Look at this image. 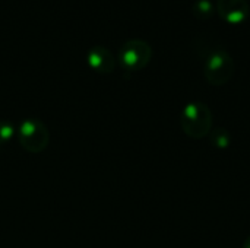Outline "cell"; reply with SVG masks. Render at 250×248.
I'll use <instances>...</instances> for the list:
<instances>
[{"label": "cell", "mask_w": 250, "mask_h": 248, "mask_svg": "<svg viewBox=\"0 0 250 248\" xmlns=\"http://www.w3.org/2000/svg\"><path fill=\"white\" fill-rule=\"evenodd\" d=\"M88 64L98 73H111L116 67L114 54L103 45H94L86 56Z\"/></svg>", "instance_id": "6"}, {"label": "cell", "mask_w": 250, "mask_h": 248, "mask_svg": "<svg viewBox=\"0 0 250 248\" xmlns=\"http://www.w3.org/2000/svg\"><path fill=\"white\" fill-rule=\"evenodd\" d=\"M217 12L229 23H242L250 15L248 0H217Z\"/></svg>", "instance_id": "5"}, {"label": "cell", "mask_w": 250, "mask_h": 248, "mask_svg": "<svg viewBox=\"0 0 250 248\" xmlns=\"http://www.w3.org/2000/svg\"><path fill=\"white\" fill-rule=\"evenodd\" d=\"M236 72V63L231 54L223 48H217L207 54L204 61V76L209 85L223 86L229 83Z\"/></svg>", "instance_id": "2"}, {"label": "cell", "mask_w": 250, "mask_h": 248, "mask_svg": "<svg viewBox=\"0 0 250 248\" xmlns=\"http://www.w3.org/2000/svg\"><path fill=\"white\" fill-rule=\"evenodd\" d=\"M152 58V47L148 41L133 38L126 42L119 50V61L120 64L130 72L141 70L149 64Z\"/></svg>", "instance_id": "4"}, {"label": "cell", "mask_w": 250, "mask_h": 248, "mask_svg": "<svg viewBox=\"0 0 250 248\" xmlns=\"http://www.w3.org/2000/svg\"><path fill=\"white\" fill-rule=\"evenodd\" d=\"M208 136H209L211 145L214 148H217V149H227L231 145V134L224 127H215V129H212Z\"/></svg>", "instance_id": "7"}, {"label": "cell", "mask_w": 250, "mask_h": 248, "mask_svg": "<svg viewBox=\"0 0 250 248\" xmlns=\"http://www.w3.org/2000/svg\"><path fill=\"white\" fill-rule=\"evenodd\" d=\"M243 248H250V235L245 240V243H243Z\"/></svg>", "instance_id": "10"}, {"label": "cell", "mask_w": 250, "mask_h": 248, "mask_svg": "<svg viewBox=\"0 0 250 248\" xmlns=\"http://www.w3.org/2000/svg\"><path fill=\"white\" fill-rule=\"evenodd\" d=\"M214 10H215V6L211 0H196L192 6V12L195 13V16L202 20L209 19Z\"/></svg>", "instance_id": "8"}, {"label": "cell", "mask_w": 250, "mask_h": 248, "mask_svg": "<svg viewBox=\"0 0 250 248\" xmlns=\"http://www.w3.org/2000/svg\"><path fill=\"white\" fill-rule=\"evenodd\" d=\"M16 137L19 145L31 153H41L50 142L48 129L38 118L23 120L16 130Z\"/></svg>", "instance_id": "3"}, {"label": "cell", "mask_w": 250, "mask_h": 248, "mask_svg": "<svg viewBox=\"0 0 250 248\" xmlns=\"http://www.w3.org/2000/svg\"><path fill=\"white\" fill-rule=\"evenodd\" d=\"M16 133L13 124L10 121L6 120H0V145H4L7 142H10V139L13 137V134Z\"/></svg>", "instance_id": "9"}, {"label": "cell", "mask_w": 250, "mask_h": 248, "mask_svg": "<svg viewBox=\"0 0 250 248\" xmlns=\"http://www.w3.org/2000/svg\"><path fill=\"white\" fill-rule=\"evenodd\" d=\"M214 126V115L211 108L201 101L188 102L180 113V127L183 133L195 140L208 136Z\"/></svg>", "instance_id": "1"}]
</instances>
